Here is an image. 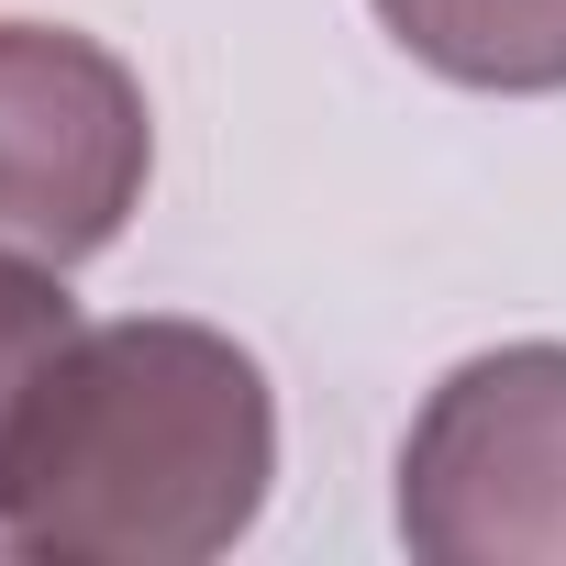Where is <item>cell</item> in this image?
Instances as JSON below:
<instances>
[{
  "label": "cell",
  "mask_w": 566,
  "mask_h": 566,
  "mask_svg": "<svg viewBox=\"0 0 566 566\" xmlns=\"http://www.w3.org/2000/svg\"><path fill=\"white\" fill-rule=\"evenodd\" d=\"M266 478L277 400L233 334L178 312L78 323L0 478V544L67 566H200L255 533Z\"/></svg>",
  "instance_id": "cell-1"
},
{
  "label": "cell",
  "mask_w": 566,
  "mask_h": 566,
  "mask_svg": "<svg viewBox=\"0 0 566 566\" xmlns=\"http://www.w3.org/2000/svg\"><path fill=\"white\" fill-rule=\"evenodd\" d=\"M400 544L422 566H566V345H489L411 411Z\"/></svg>",
  "instance_id": "cell-2"
},
{
  "label": "cell",
  "mask_w": 566,
  "mask_h": 566,
  "mask_svg": "<svg viewBox=\"0 0 566 566\" xmlns=\"http://www.w3.org/2000/svg\"><path fill=\"white\" fill-rule=\"evenodd\" d=\"M156 178L145 78L67 23H0V244L78 266L123 244Z\"/></svg>",
  "instance_id": "cell-3"
},
{
  "label": "cell",
  "mask_w": 566,
  "mask_h": 566,
  "mask_svg": "<svg viewBox=\"0 0 566 566\" xmlns=\"http://www.w3.org/2000/svg\"><path fill=\"white\" fill-rule=\"evenodd\" d=\"M378 23L411 67L500 101L566 90V0H378Z\"/></svg>",
  "instance_id": "cell-4"
},
{
  "label": "cell",
  "mask_w": 566,
  "mask_h": 566,
  "mask_svg": "<svg viewBox=\"0 0 566 566\" xmlns=\"http://www.w3.org/2000/svg\"><path fill=\"white\" fill-rule=\"evenodd\" d=\"M78 345V301H67V266L45 255H12L0 244V478H12V444L56 378V356Z\"/></svg>",
  "instance_id": "cell-5"
}]
</instances>
